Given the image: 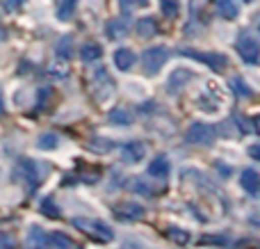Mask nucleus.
Here are the masks:
<instances>
[{
    "label": "nucleus",
    "instance_id": "obj_5",
    "mask_svg": "<svg viewBox=\"0 0 260 249\" xmlns=\"http://www.w3.org/2000/svg\"><path fill=\"white\" fill-rule=\"evenodd\" d=\"M180 55H187V57H194L199 62L208 64L212 71H224L229 67V57L221 53H197V50H189V48H180Z\"/></svg>",
    "mask_w": 260,
    "mask_h": 249
},
{
    "label": "nucleus",
    "instance_id": "obj_36",
    "mask_svg": "<svg viewBox=\"0 0 260 249\" xmlns=\"http://www.w3.org/2000/svg\"><path fill=\"white\" fill-rule=\"evenodd\" d=\"M5 37H7V32L3 30V25H0V39H5Z\"/></svg>",
    "mask_w": 260,
    "mask_h": 249
},
{
    "label": "nucleus",
    "instance_id": "obj_8",
    "mask_svg": "<svg viewBox=\"0 0 260 249\" xmlns=\"http://www.w3.org/2000/svg\"><path fill=\"white\" fill-rule=\"evenodd\" d=\"M18 172H21L23 181L30 183V188H35V185H39V183H41V176H39V165H37L35 160H30V158L18 160Z\"/></svg>",
    "mask_w": 260,
    "mask_h": 249
},
{
    "label": "nucleus",
    "instance_id": "obj_38",
    "mask_svg": "<svg viewBox=\"0 0 260 249\" xmlns=\"http://www.w3.org/2000/svg\"><path fill=\"white\" fill-rule=\"evenodd\" d=\"M247 3H251V0H247Z\"/></svg>",
    "mask_w": 260,
    "mask_h": 249
},
{
    "label": "nucleus",
    "instance_id": "obj_24",
    "mask_svg": "<svg viewBox=\"0 0 260 249\" xmlns=\"http://www.w3.org/2000/svg\"><path fill=\"white\" fill-rule=\"evenodd\" d=\"M105 35H108L110 39H119V37L126 35V27H123L121 21H110L108 27H105Z\"/></svg>",
    "mask_w": 260,
    "mask_h": 249
},
{
    "label": "nucleus",
    "instance_id": "obj_13",
    "mask_svg": "<svg viewBox=\"0 0 260 249\" xmlns=\"http://www.w3.org/2000/svg\"><path fill=\"white\" fill-rule=\"evenodd\" d=\"M135 62H137V55H135L130 48L114 50V67H117L119 71H130V69L135 67Z\"/></svg>",
    "mask_w": 260,
    "mask_h": 249
},
{
    "label": "nucleus",
    "instance_id": "obj_18",
    "mask_svg": "<svg viewBox=\"0 0 260 249\" xmlns=\"http://www.w3.org/2000/svg\"><path fill=\"white\" fill-rule=\"evenodd\" d=\"M108 121L114 123V126H130L135 119H133V114H130L126 108H114L112 112L108 114Z\"/></svg>",
    "mask_w": 260,
    "mask_h": 249
},
{
    "label": "nucleus",
    "instance_id": "obj_34",
    "mask_svg": "<svg viewBox=\"0 0 260 249\" xmlns=\"http://www.w3.org/2000/svg\"><path fill=\"white\" fill-rule=\"evenodd\" d=\"M0 112H5V96H3V89H0Z\"/></svg>",
    "mask_w": 260,
    "mask_h": 249
},
{
    "label": "nucleus",
    "instance_id": "obj_1",
    "mask_svg": "<svg viewBox=\"0 0 260 249\" xmlns=\"http://www.w3.org/2000/svg\"><path fill=\"white\" fill-rule=\"evenodd\" d=\"M73 227L80 229L85 236L94 238L96 242H110L114 238V231L103 222V220H91V217H73Z\"/></svg>",
    "mask_w": 260,
    "mask_h": 249
},
{
    "label": "nucleus",
    "instance_id": "obj_14",
    "mask_svg": "<svg viewBox=\"0 0 260 249\" xmlns=\"http://www.w3.org/2000/svg\"><path fill=\"white\" fill-rule=\"evenodd\" d=\"M215 7H217V14L226 21H233V18L240 16V5L235 0H215Z\"/></svg>",
    "mask_w": 260,
    "mask_h": 249
},
{
    "label": "nucleus",
    "instance_id": "obj_4",
    "mask_svg": "<svg viewBox=\"0 0 260 249\" xmlns=\"http://www.w3.org/2000/svg\"><path fill=\"white\" fill-rule=\"evenodd\" d=\"M235 50H238L240 57H242L247 64H258L260 46H258V41L249 35V32H242V35L238 37V41H235Z\"/></svg>",
    "mask_w": 260,
    "mask_h": 249
},
{
    "label": "nucleus",
    "instance_id": "obj_15",
    "mask_svg": "<svg viewBox=\"0 0 260 249\" xmlns=\"http://www.w3.org/2000/svg\"><path fill=\"white\" fill-rule=\"evenodd\" d=\"M165 236H167V240H171L174 245H180V247L189 245V240H192V233H189L187 229H180V227H169L165 231Z\"/></svg>",
    "mask_w": 260,
    "mask_h": 249
},
{
    "label": "nucleus",
    "instance_id": "obj_23",
    "mask_svg": "<svg viewBox=\"0 0 260 249\" xmlns=\"http://www.w3.org/2000/svg\"><path fill=\"white\" fill-rule=\"evenodd\" d=\"M76 5H78V0H62V5H59V9H57L59 21H69L71 14H73V9H76Z\"/></svg>",
    "mask_w": 260,
    "mask_h": 249
},
{
    "label": "nucleus",
    "instance_id": "obj_12",
    "mask_svg": "<svg viewBox=\"0 0 260 249\" xmlns=\"http://www.w3.org/2000/svg\"><path fill=\"white\" fill-rule=\"evenodd\" d=\"M192 78H194V71H189V69H176V71L169 76V82H167V91L176 94V91L183 89L185 82L192 80Z\"/></svg>",
    "mask_w": 260,
    "mask_h": 249
},
{
    "label": "nucleus",
    "instance_id": "obj_3",
    "mask_svg": "<svg viewBox=\"0 0 260 249\" xmlns=\"http://www.w3.org/2000/svg\"><path fill=\"white\" fill-rule=\"evenodd\" d=\"M215 137H217V131L210 126V123H203V121L192 123V126L187 128V133H185V142H187V144L210 146L212 142H215Z\"/></svg>",
    "mask_w": 260,
    "mask_h": 249
},
{
    "label": "nucleus",
    "instance_id": "obj_39",
    "mask_svg": "<svg viewBox=\"0 0 260 249\" xmlns=\"http://www.w3.org/2000/svg\"><path fill=\"white\" fill-rule=\"evenodd\" d=\"M258 249H260V247H258Z\"/></svg>",
    "mask_w": 260,
    "mask_h": 249
},
{
    "label": "nucleus",
    "instance_id": "obj_7",
    "mask_svg": "<svg viewBox=\"0 0 260 249\" xmlns=\"http://www.w3.org/2000/svg\"><path fill=\"white\" fill-rule=\"evenodd\" d=\"M144 155H146V146L142 144V142L133 140V142H126V144L121 146V160L126 165H137L144 160Z\"/></svg>",
    "mask_w": 260,
    "mask_h": 249
},
{
    "label": "nucleus",
    "instance_id": "obj_6",
    "mask_svg": "<svg viewBox=\"0 0 260 249\" xmlns=\"http://www.w3.org/2000/svg\"><path fill=\"white\" fill-rule=\"evenodd\" d=\"M114 210V217L117 220H123V222H137V220L144 217V206L139 204H133V201H119V204L112 206Z\"/></svg>",
    "mask_w": 260,
    "mask_h": 249
},
{
    "label": "nucleus",
    "instance_id": "obj_20",
    "mask_svg": "<svg viewBox=\"0 0 260 249\" xmlns=\"http://www.w3.org/2000/svg\"><path fill=\"white\" fill-rule=\"evenodd\" d=\"M73 39L69 35H64L62 39L57 41V46H55V55H57V59H62V62H67V59H71L73 55V48H71Z\"/></svg>",
    "mask_w": 260,
    "mask_h": 249
},
{
    "label": "nucleus",
    "instance_id": "obj_30",
    "mask_svg": "<svg viewBox=\"0 0 260 249\" xmlns=\"http://www.w3.org/2000/svg\"><path fill=\"white\" fill-rule=\"evenodd\" d=\"M91 146H94V149H112L114 142H99V140H91Z\"/></svg>",
    "mask_w": 260,
    "mask_h": 249
},
{
    "label": "nucleus",
    "instance_id": "obj_25",
    "mask_svg": "<svg viewBox=\"0 0 260 249\" xmlns=\"http://www.w3.org/2000/svg\"><path fill=\"white\" fill-rule=\"evenodd\" d=\"M231 87H233V91L238 96H244V99L251 96V89H249V87L244 85V80H240V78H233V80H231Z\"/></svg>",
    "mask_w": 260,
    "mask_h": 249
},
{
    "label": "nucleus",
    "instance_id": "obj_2",
    "mask_svg": "<svg viewBox=\"0 0 260 249\" xmlns=\"http://www.w3.org/2000/svg\"><path fill=\"white\" fill-rule=\"evenodd\" d=\"M169 59V50L165 46H151V48L144 50L142 62H144V73L146 76H157L162 71V67Z\"/></svg>",
    "mask_w": 260,
    "mask_h": 249
},
{
    "label": "nucleus",
    "instance_id": "obj_16",
    "mask_svg": "<svg viewBox=\"0 0 260 249\" xmlns=\"http://www.w3.org/2000/svg\"><path fill=\"white\" fill-rule=\"evenodd\" d=\"M137 35L142 37V39H151V37H155L157 35V23L153 21L151 16H144V18H139L137 21Z\"/></svg>",
    "mask_w": 260,
    "mask_h": 249
},
{
    "label": "nucleus",
    "instance_id": "obj_29",
    "mask_svg": "<svg viewBox=\"0 0 260 249\" xmlns=\"http://www.w3.org/2000/svg\"><path fill=\"white\" fill-rule=\"evenodd\" d=\"M14 247H16L14 238L7 236V233H0V249H14Z\"/></svg>",
    "mask_w": 260,
    "mask_h": 249
},
{
    "label": "nucleus",
    "instance_id": "obj_17",
    "mask_svg": "<svg viewBox=\"0 0 260 249\" xmlns=\"http://www.w3.org/2000/svg\"><path fill=\"white\" fill-rule=\"evenodd\" d=\"M101 57H103V48H101L99 44H85L80 48V59L85 64H94V62H99Z\"/></svg>",
    "mask_w": 260,
    "mask_h": 249
},
{
    "label": "nucleus",
    "instance_id": "obj_10",
    "mask_svg": "<svg viewBox=\"0 0 260 249\" xmlns=\"http://www.w3.org/2000/svg\"><path fill=\"white\" fill-rule=\"evenodd\" d=\"M50 236H46L41 227H30L25 236V249H48Z\"/></svg>",
    "mask_w": 260,
    "mask_h": 249
},
{
    "label": "nucleus",
    "instance_id": "obj_27",
    "mask_svg": "<svg viewBox=\"0 0 260 249\" xmlns=\"http://www.w3.org/2000/svg\"><path fill=\"white\" fill-rule=\"evenodd\" d=\"M133 188L139 192V195H146V197H153V195H155V190H153L148 183H144V181H133Z\"/></svg>",
    "mask_w": 260,
    "mask_h": 249
},
{
    "label": "nucleus",
    "instance_id": "obj_11",
    "mask_svg": "<svg viewBox=\"0 0 260 249\" xmlns=\"http://www.w3.org/2000/svg\"><path fill=\"white\" fill-rule=\"evenodd\" d=\"M169 172H171V163L167 155H155V158L148 163V169H146V174L151 178H167Z\"/></svg>",
    "mask_w": 260,
    "mask_h": 249
},
{
    "label": "nucleus",
    "instance_id": "obj_28",
    "mask_svg": "<svg viewBox=\"0 0 260 249\" xmlns=\"http://www.w3.org/2000/svg\"><path fill=\"white\" fill-rule=\"evenodd\" d=\"M23 3H25V0H3V7L7 9V12H18Z\"/></svg>",
    "mask_w": 260,
    "mask_h": 249
},
{
    "label": "nucleus",
    "instance_id": "obj_32",
    "mask_svg": "<svg viewBox=\"0 0 260 249\" xmlns=\"http://www.w3.org/2000/svg\"><path fill=\"white\" fill-rule=\"evenodd\" d=\"M203 0H189V14H197V9H199V5H201Z\"/></svg>",
    "mask_w": 260,
    "mask_h": 249
},
{
    "label": "nucleus",
    "instance_id": "obj_33",
    "mask_svg": "<svg viewBox=\"0 0 260 249\" xmlns=\"http://www.w3.org/2000/svg\"><path fill=\"white\" fill-rule=\"evenodd\" d=\"M253 128H256V133L260 135V114L258 117H253Z\"/></svg>",
    "mask_w": 260,
    "mask_h": 249
},
{
    "label": "nucleus",
    "instance_id": "obj_19",
    "mask_svg": "<svg viewBox=\"0 0 260 249\" xmlns=\"http://www.w3.org/2000/svg\"><path fill=\"white\" fill-rule=\"evenodd\" d=\"M50 245L55 249H80V245H78L73 238H69L67 233H62V231H55L53 236H50Z\"/></svg>",
    "mask_w": 260,
    "mask_h": 249
},
{
    "label": "nucleus",
    "instance_id": "obj_9",
    "mask_svg": "<svg viewBox=\"0 0 260 249\" xmlns=\"http://www.w3.org/2000/svg\"><path fill=\"white\" fill-rule=\"evenodd\" d=\"M240 185L249 197H260V174L256 169H244L240 174Z\"/></svg>",
    "mask_w": 260,
    "mask_h": 249
},
{
    "label": "nucleus",
    "instance_id": "obj_26",
    "mask_svg": "<svg viewBox=\"0 0 260 249\" xmlns=\"http://www.w3.org/2000/svg\"><path fill=\"white\" fill-rule=\"evenodd\" d=\"M41 210H44L48 217H59V208L53 204V199H44V201H41Z\"/></svg>",
    "mask_w": 260,
    "mask_h": 249
},
{
    "label": "nucleus",
    "instance_id": "obj_22",
    "mask_svg": "<svg viewBox=\"0 0 260 249\" xmlns=\"http://www.w3.org/2000/svg\"><path fill=\"white\" fill-rule=\"evenodd\" d=\"M160 7H162V14H165L167 18H176L178 16L180 3L178 0H160Z\"/></svg>",
    "mask_w": 260,
    "mask_h": 249
},
{
    "label": "nucleus",
    "instance_id": "obj_35",
    "mask_svg": "<svg viewBox=\"0 0 260 249\" xmlns=\"http://www.w3.org/2000/svg\"><path fill=\"white\" fill-rule=\"evenodd\" d=\"M251 224H260V217H258V215H251Z\"/></svg>",
    "mask_w": 260,
    "mask_h": 249
},
{
    "label": "nucleus",
    "instance_id": "obj_21",
    "mask_svg": "<svg viewBox=\"0 0 260 249\" xmlns=\"http://www.w3.org/2000/svg\"><path fill=\"white\" fill-rule=\"evenodd\" d=\"M57 144H59V137L55 133H44L37 140V149H41V151H53V149H57Z\"/></svg>",
    "mask_w": 260,
    "mask_h": 249
},
{
    "label": "nucleus",
    "instance_id": "obj_31",
    "mask_svg": "<svg viewBox=\"0 0 260 249\" xmlns=\"http://www.w3.org/2000/svg\"><path fill=\"white\" fill-rule=\"evenodd\" d=\"M249 155H251L253 160H260V144H251V146H249Z\"/></svg>",
    "mask_w": 260,
    "mask_h": 249
},
{
    "label": "nucleus",
    "instance_id": "obj_37",
    "mask_svg": "<svg viewBox=\"0 0 260 249\" xmlns=\"http://www.w3.org/2000/svg\"><path fill=\"white\" fill-rule=\"evenodd\" d=\"M258 32H260V25H258Z\"/></svg>",
    "mask_w": 260,
    "mask_h": 249
}]
</instances>
